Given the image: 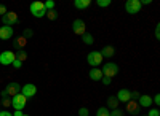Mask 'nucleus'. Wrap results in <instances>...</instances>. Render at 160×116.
<instances>
[{
  "label": "nucleus",
  "mask_w": 160,
  "mask_h": 116,
  "mask_svg": "<svg viewBox=\"0 0 160 116\" xmlns=\"http://www.w3.org/2000/svg\"><path fill=\"white\" fill-rule=\"evenodd\" d=\"M29 10H31V15H32L34 18H43V16L47 15L45 5H43V2H40V0H35V2H32L31 7H29Z\"/></svg>",
  "instance_id": "nucleus-1"
},
{
  "label": "nucleus",
  "mask_w": 160,
  "mask_h": 116,
  "mask_svg": "<svg viewBox=\"0 0 160 116\" xmlns=\"http://www.w3.org/2000/svg\"><path fill=\"white\" fill-rule=\"evenodd\" d=\"M101 72H102V76H108V78L112 80L118 73V65L115 62H106L102 65V69H101Z\"/></svg>",
  "instance_id": "nucleus-2"
},
{
  "label": "nucleus",
  "mask_w": 160,
  "mask_h": 116,
  "mask_svg": "<svg viewBox=\"0 0 160 116\" xmlns=\"http://www.w3.org/2000/svg\"><path fill=\"white\" fill-rule=\"evenodd\" d=\"M26 102H28V99L19 92V94L11 97V107L15 108V111H22L24 107H26Z\"/></svg>",
  "instance_id": "nucleus-3"
},
{
  "label": "nucleus",
  "mask_w": 160,
  "mask_h": 116,
  "mask_svg": "<svg viewBox=\"0 0 160 116\" xmlns=\"http://www.w3.org/2000/svg\"><path fill=\"white\" fill-rule=\"evenodd\" d=\"M141 2L139 0H127L125 2V11L128 15H136V13L141 11Z\"/></svg>",
  "instance_id": "nucleus-4"
},
{
  "label": "nucleus",
  "mask_w": 160,
  "mask_h": 116,
  "mask_svg": "<svg viewBox=\"0 0 160 116\" xmlns=\"http://www.w3.org/2000/svg\"><path fill=\"white\" fill-rule=\"evenodd\" d=\"M87 62L90 64L91 67H99V64L102 62V56L99 51H91V53H88L87 56Z\"/></svg>",
  "instance_id": "nucleus-5"
},
{
  "label": "nucleus",
  "mask_w": 160,
  "mask_h": 116,
  "mask_svg": "<svg viewBox=\"0 0 160 116\" xmlns=\"http://www.w3.org/2000/svg\"><path fill=\"white\" fill-rule=\"evenodd\" d=\"M15 59H16V54L13 53V51H10V49L0 53V64H2V65H11Z\"/></svg>",
  "instance_id": "nucleus-6"
},
{
  "label": "nucleus",
  "mask_w": 160,
  "mask_h": 116,
  "mask_svg": "<svg viewBox=\"0 0 160 116\" xmlns=\"http://www.w3.org/2000/svg\"><path fill=\"white\" fill-rule=\"evenodd\" d=\"M2 22H3V25H15V24H18L19 22V18H18V15L15 11H8L7 15H3L2 16Z\"/></svg>",
  "instance_id": "nucleus-7"
},
{
  "label": "nucleus",
  "mask_w": 160,
  "mask_h": 116,
  "mask_svg": "<svg viewBox=\"0 0 160 116\" xmlns=\"http://www.w3.org/2000/svg\"><path fill=\"white\" fill-rule=\"evenodd\" d=\"M21 94L26 97V99H31V97H35L37 94V86L32 84V83H28L21 87Z\"/></svg>",
  "instance_id": "nucleus-8"
},
{
  "label": "nucleus",
  "mask_w": 160,
  "mask_h": 116,
  "mask_svg": "<svg viewBox=\"0 0 160 116\" xmlns=\"http://www.w3.org/2000/svg\"><path fill=\"white\" fill-rule=\"evenodd\" d=\"M72 30H74L75 35L82 37V35L87 32V25H85V22H83L82 19H75V21L72 22Z\"/></svg>",
  "instance_id": "nucleus-9"
},
{
  "label": "nucleus",
  "mask_w": 160,
  "mask_h": 116,
  "mask_svg": "<svg viewBox=\"0 0 160 116\" xmlns=\"http://www.w3.org/2000/svg\"><path fill=\"white\" fill-rule=\"evenodd\" d=\"M3 91L7 92V96L10 97H13V96H16V94H19L21 92V84L19 83H15V81H13V83H8L7 84V87L3 89Z\"/></svg>",
  "instance_id": "nucleus-10"
},
{
  "label": "nucleus",
  "mask_w": 160,
  "mask_h": 116,
  "mask_svg": "<svg viewBox=\"0 0 160 116\" xmlns=\"http://www.w3.org/2000/svg\"><path fill=\"white\" fill-rule=\"evenodd\" d=\"M115 97H117L118 102H123V104H127V102L131 100V91H130V89H127V87H123V89H120V91L117 92Z\"/></svg>",
  "instance_id": "nucleus-11"
},
{
  "label": "nucleus",
  "mask_w": 160,
  "mask_h": 116,
  "mask_svg": "<svg viewBox=\"0 0 160 116\" xmlns=\"http://www.w3.org/2000/svg\"><path fill=\"white\" fill-rule=\"evenodd\" d=\"M13 27H10V25H2L0 27V40H10V38L13 37Z\"/></svg>",
  "instance_id": "nucleus-12"
},
{
  "label": "nucleus",
  "mask_w": 160,
  "mask_h": 116,
  "mask_svg": "<svg viewBox=\"0 0 160 116\" xmlns=\"http://www.w3.org/2000/svg\"><path fill=\"white\" fill-rule=\"evenodd\" d=\"M139 105H138V102L136 100H130V102H127L125 104V110L130 113V114H136V113H139Z\"/></svg>",
  "instance_id": "nucleus-13"
},
{
  "label": "nucleus",
  "mask_w": 160,
  "mask_h": 116,
  "mask_svg": "<svg viewBox=\"0 0 160 116\" xmlns=\"http://www.w3.org/2000/svg\"><path fill=\"white\" fill-rule=\"evenodd\" d=\"M88 76H90V80H93V81H101V80H102V72H101V69H98V67H93V69L88 72Z\"/></svg>",
  "instance_id": "nucleus-14"
},
{
  "label": "nucleus",
  "mask_w": 160,
  "mask_h": 116,
  "mask_svg": "<svg viewBox=\"0 0 160 116\" xmlns=\"http://www.w3.org/2000/svg\"><path fill=\"white\" fill-rule=\"evenodd\" d=\"M138 105L142 107V108H151V105H152V97L142 94V96L138 99Z\"/></svg>",
  "instance_id": "nucleus-15"
},
{
  "label": "nucleus",
  "mask_w": 160,
  "mask_h": 116,
  "mask_svg": "<svg viewBox=\"0 0 160 116\" xmlns=\"http://www.w3.org/2000/svg\"><path fill=\"white\" fill-rule=\"evenodd\" d=\"M101 56H102V59H111L114 54H115V49H114V46H111V45H108V46H104L101 51Z\"/></svg>",
  "instance_id": "nucleus-16"
},
{
  "label": "nucleus",
  "mask_w": 160,
  "mask_h": 116,
  "mask_svg": "<svg viewBox=\"0 0 160 116\" xmlns=\"http://www.w3.org/2000/svg\"><path fill=\"white\" fill-rule=\"evenodd\" d=\"M118 104L120 102L117 100V97L115 96H111V97H108V110H115V108H118Z\"/></svg>",
  "instance_id": "nucleus-17"
},
{
  "label": "nucleus",
  "mask_w": 160,
  "mask_h": 116,
  "mask_svg": "<svg viewBox=\"0 0 160 116\" xmlns=\"http://www.w3.org/2000/svg\"><path fill=\"white\" fill-rule=\"evenodd\" d=\"M74 5H75L77 10H87L91 5V2H90V0H75Z\"/></svg>",
  "instance_id": "nucleus-18"
},
{
  "label": "nucleus",
  "mask_w": 160,
  "mask_h": 116,
  "mask_svg": "<svg viewBox=\"0 0 160 116\" xmlns=\"http://www.w3.org/2000/svg\"><path fill=\"white\" fill-rule=\"evenodd\" d=\"M24 45H26V38H24L22 35H21V37H18V38H15V43H13V46H15L18 51H21Z\"/></svg>",
  "instance_id": "nucleus-19"
},
{
  "label": "nucleus",
  "mask_w": 160,
  "mask_h": 116,
  "mask_svg": "<svg viewBox=\"0 0 160 116\" xmlns=\"http://www.w3.org/2000/svg\"><path fill=\"white\" fill-rule=\"evenodd\" d=\"M82 42H83L85 45H88V46H91L93 43H95V38H93V35H91V33H88V32H85V33L82 35Z\"/></svg>",
  "instance_id": "nucleus-20"
},
{
  "label": "nucleus",
  "mask_w": 160,
  "mask_h": 116,
  "mask_svg": "<svg viewBox=\"0 0 160 116\" xmlns=\"http://www.w3.org/2000/svg\"><path fill=\"white\" fill-rule=\"evenodd\" d=\"M96 116H111V110H108L106 107H99L96 110Z\"/></svg>",
  "instance_id": "nucleus-21"
},
{
  "label": "nucleus",
  "mask_w": 160,
  "mask_h": 116,
  "mask_svg": "<svg viewBox=\"0 0 160 116\" xmlns=\"http://www.w3.org/2000/svg\"><path fill=\"white\" fill-rule=\"evenodd\" d=\"M45 16H48V19H50V21H55V19L58 18V11H56L55 8H53V10H48Z\"/></svg>",
  "instance_id": "nucleus-22"
},
{
  "label": "nucleus",
  "mask_w": 160,
  "mask_h": 116,
  "mask_svg": "<svg viewBox=\"0 0 160 116\" xmlns=\"http://www.w3.org/2000/svg\"><path fill=\"white\" fill-rule=\"evenodd\" d=\"M16 59H18V60H21V62H24L26 59H28V53H26L24 49L18 51V53H16Z\"/></svg>",
  "instance_id": "nucleus-23"
},
{
  "label": "nucleus",
  "mask_w": 160,
  "mask_h": 116,
  "mask_svg": "<svg viewBox=\"0 0 160 116\" xmlns=\"http://www.w3.org/2000/svg\"><path fill=\"white\" fill-rule=\"evenodd\" d=\"M43 5H45V10L48 11V10H53V8H55V0H47V2H43Z\"/></svg>",
  "instance_id": "nucleus-24"
},
{
  "label": "nucleus",
  "mask_w": 160,
  "mask_h": 116,
  "mask_svg": "<svg viewBox=\"0 0 160 116\" xmlns=\"http://www.w3.org/2000/svg\"><path fill=\"white\" fill-rule=\"evenodd\" d=\"M96 5L101 7V8H106V7H109V5H111V0H98Z\"/></svg>",
  "instance_id": "nucleus-25"
},
{
  "label": "nucleus",
  "mask_w": 160,
  "mask_h": 116,
  "mask_svg": "<svg viewBox=\"0 0 160 116\" xmlns=\"http://www.w3.org/2000/svg\"><path fill=\"white\" fill-rule=\"evenodd\" d=\"M78 116H90V110L87 107H82L78 110Z\"/></svg>",
  "instance_id": "nucleus-26"
},
{
  "label": "nucleus",
  "mask_w": 160,
  "mask_h": 116,
  "mask_svg": "<svg viewBox=\"0 0 160 116\" xmlns=\"http://www.w3.org/2000/svg\"><path fill=\"white\" fill-rule=\"evenodd\" d=\"M32 35H34V30H32V29H26V30L22 32V37L26 38V40H28V38H31Z\"/></svg>",
  "instance_id": "nucleus-27"
},
{
  "label": "nucleus",
  "mask_w": 160,
  "mask_h": 116,
  "mask_svg": "<svg viewBox=\"0 0 160 116\" xmlns=\"http://www.w3.org/2000/svg\"><path fill=\"white\" fill-rule=\"evenodd\" d=\"M148 116H160L158 108H151V110H149V113H148Z\"/></svg>",
  "instance_id": "nucleus-28"
},
{
  "label": "nucleus",
  "mask_w": 160,
  "mask_h": 116,
  "mask_svg": "<svg viewBox=\"0 0 160 116\" xmlns=\"http://www.w3.org/2000/svg\"><path fill=\"white\" fill-rule=\"evenodd\" d=\"M111 116H123V111L118 110V108H115V110L111 111Z\"/></svg>",
  "instance_id": "nucleus-29"
},
{
  "label": "nucleus",
  "mask_w": 160,
  "mask_h": 116,
  "mask_svg": "<svg viewBox=\"0 0 160 116\" xmlns=\"http://www.w3.org/2000/svg\"><path fill=\"white\" fill-rule=\"evenodd\" d=\"M139 97H141V94H139L138 91H133V92H131V100H136V102H138Z\"/></svg>",
  "instance_id": "nucleus-30"
},
{
  "label": "nucleus",
  "mask_w": 160,
  "mask_h": 116,
  "mask_svg": "<svg viewBox=\"0 0 160 116\" xmlns=\"http://www.w3.org/2000/svg\"><path fill=\"white\" fill-rule=\"evenodd\" d=\"M152 104H155V105H160V94H155V96L152 97Z\"/></svg>",
  "instance_id": "nucleus-31"
},
{
  "label": "nucleus",
  "mask_w": 160,
  "mask_h": 116,
  "mask_svg": "<svg viewBox=\"0 0 160 116\" xmlns=\"http://www.w3.org/2000/svg\"><path fill=\"white\" fill-rule=\"evenodd\" d=\"M11 65L15 67V69H19V67L22 65V62H21V60H18V59H15V60H13V64H11Z\"/></svg>",
  "instance_id": "nucleus-32"
},
{
  "label": "nucleus",
  "mask_w": 160,
  "mask_h": 116,
  "mask_svg": "<svg viewBox=\"0 0 160 116\" xmlns=\"http://www.w3.org/2000/svg\"><path fill=\"white\" fill-rule=\"evenodd\" d=\"M7 13H8V10H7V7L3 5V3H0V15H7Z\"/></svg>",
  "instance_id": "nucleus-33"
},
{
  "label": "nucleus",
  "mask_w": 160,
  "mask_h": 116,
  "mask_svg": "<svg viewBox=\"0 0 160 116\" xmlns=\"http://www.w3.org/2000/svg\"><path fill=\"white\" fill-rule=\"evenodd\" d=\"M101 81H102V84H104V86H109L112 80H111V78H108V76H102V80H101Z\"/></svg>",
  "instance_id": "nucleus-34"
},
{
  "label": "nucleus",
  "mask_w": 160,
  "mask_h": 116,
  "mask_svg": "<svg viewBox=\"0 0 160 116\" xmlns=\"http://www.w3.org/2000/svg\"><path fill=\"white\" fill-rule=\"evenodd\" d=\"M2 104H3V105H7V107H10V105H11V99H10V97H3Z\"/></svg>",
  "instance_id": "nucleus-35"
},
{
  "label": "nucleus",
  "mask_w": 160,
  "mask_h": 116,
  "mask_svg": "<svg viewBox=\"0 0 160 116\" xmlns=\"http://www.w3.org/2000/svg\"><path fill=\"white\" fill-rule=\"evenodd\" d=\"M155 38H157V40L160 38V24L155 25Z\"/></svg>",
  "instance_id": "nucleus-36"
},
{
  "label": "nucleus",
  "mask_w": 160,
  "mask_h": 116,
  "mask_svg": "<svg viewBox=\"0 0 160 116\" xmlns=\"http://www.w3.org/2000/svg\"><path fill=\"white\" fill-rule=\"evenodd\" d=\"M0 116H13V113H10L7 110H2V111H0Z\"/></svg>",
  "instance_id": "nucleus-37"
},
{
  "label": "nucleus",
  "mask_w": 160,
  "mask_h": 116,
  "mask_svg": "<svg viewBox=\"0 0 160 116\" xmlns=\"http://www.w3.org/2000/svg\"><path fill=\"white\" fill-rule=\"evenodd\" d=\"M142 5H151V0H142V2H141V7Z\"/></svg>",
  "instance_id": "nucleus-38"
},
{
  "label": "nucleus",
  "mask_w": 160,
  "mask_h": 116,
  "mask_svg": "<svg viewBox=\"0 0 160 116\" xmlns=\"http://www.w3.org/2000/svg\"><path fill=\"white\" fill-rule=\"evenodd\" d=\"M13 116H22V111H15V113H13Z\"/></svg>",
  "instance_id": "nucleus-39"
},
{
  "label": "nucleus",
  "mask_w": 160,
  "mask_h": 116,
  "mask_svg": "<svg viewBox=\"0 0 160 116\" xmlns=\"http://www.w3.org/2000/svg\"><path fill=\"white\" fill-rule=\"evenodd\" d=\"M0 107H2V99H0Z\"/></svg>",
  "instance_id": "nucleus-40"
},
{
  "label": "nucleus",
  "mask_w": 160,
  "mask_h": 116,
  "mask_svg": "<svg viewBox=\"0 0 160 116\" xmlns=\"http://www.w3.org/2000/svg\"><path fill=\"white\" fill-rule=\"evenodd\" d=\"M22 116H29V114H22Z\"/></svg>",
  "instance_id": "nucleus-41"
},
{
  "label": "nucleus",
  "mask_w": 160,
  "mask_h": 116,
  "mask_svg": "<svg viewBox=\"0 0 160 116\" xmlns=\"http://www.w3.org/2000/svg\"><path fill=\"white\" fill-rule=\"evenodd\" d=\"M144 116H148V114H144Z\"/></svg>",
  "instance_id": "nucleus-42"
}]
</instances>
